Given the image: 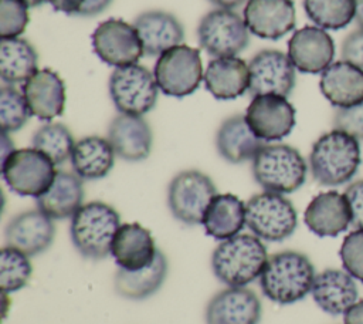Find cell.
<instances>
[{
    "label": "cell",
    "instance_id": "cell-11",
    "mask_svg": "<svg viewBox=\"0 0 363 324\" xmlns=\"http://www.w3.org/2000/svg\"><path fill=\"white\" fill-rule=\"evenodd\" d=\"M250 30L244 18L230 9H214L204 14L197 26L200 47L210 55L230 57L250 44Z\"/></svg>",
    "mask_w": 363,
    "mask_h": 324
},
{
    "label": "cell",
    "instance_id": "cell-20",
    "mask_svg": "<svg viewBox=\"0 0 363 324\" xmlns=\"http://www.w3.org/2000/svg\"><path fill=\"white\" fill-rule=\"evenodd\" d=\"M108 141L116 156L139 162L150 155L153 134L143 117L119 112L108 126Z\"/></svg>",
    "mask_w": 363,
    "mask_h": 324
},
{
    "label": "cell",
    "instance_id": "cell-35",
    "mask_svg": "<svg viewBox=\"0 0 363 324\" xmlns=\"http://www.w3.org/2000/svg\"><path fill=\"white\" fill-rule=\"evenodd\" d=\"M33 266L23 252L4 246L0 252V287L3 294L21 290L30 280Z\"/></svg>",
    "mask_w": 363,
    "mask_h": 324
},
{
    "label": "cell",
    "instance_id": "cell-48",
    "mask_svg": "<svg viewBox=\"0 0 363 324\" xmlns=\"http://www.w3.org/2000/svg\"><path fill=\"white\" fill-rule=\"evenodd\" d=\"M24 1L28 4V7H38L43 3H45L47 0H24Z\"/></svg>",
    "mask_w": 363,
    "mask_h": 324
},
{
    "label": "cell",
    "instance_id": "cell-17",
    "mask_svg": "<svg viewBox=\"0 0 363 324\" xmlns=\"http://www.w3.org/2000/svg\"><path fill=\"white\" fill-rule=\"evenodd\" d=\"M262 304L247 287H227L207 303L206 324H259Z\"/></svg>",
    "mask_w": 363,
    "mask_h": 324
},
{
    "label": "cell",
    "instance_id": "cell-37",
    "mask_svg": "<svg viewBox=\"0 0 363 324\" xmlns=\"http://www.w3.org/2000/svg\"><path fill=\"white\" fill-rule=\"evenodd\" d=\"M28 24V4L24 0H0L1 38L20 37Z\"/></svg>",
    "mask_w": 363,
    "mask_h": 324
},
{
    "label": "cell",
    "instance_id": "cell-31",
    "mask_svg": "<svg viewBox=\"0 0 363 324\" xmlns=\"http://www.w3.org/2000/svg\"><path fill=\"white\" fill-rule=\"evenodd\" d=\"M167 259L162 250H157L153 263L138 271L118 269L113 287L115 291L129 300H145L153 296L164 283L167 276Z\"/></svg>",
    "mask_w": 363,
    "mask_h": 324
},
{
    "label": "cell",
    "instance_id": "cell-43",
    "mask_svg": "<svg viewBox=\"0 0 363 324\" xmlns=\"http://www.w3.org/2000/svg\"><path fill=\"white\" fill-rule=\"evenodd\" d=\"M55 11L65 13L68 16H78L84 0H47Z\"/></svg>",
    "mask_w": 363,
    "mask_h": 324
},
{
    "label": "cell",
    "instance_id": "cell-4",
    "mask_svg": "<svg viewBox=\"0 0 363 324\" xmlns=\"http://www.w3.org/2000/svg\"><path fill=\"white\" fill-rule=\"evenodd\" d=\"M121 226L116 209L105 202L84 203L71 217L69 234L77 252L89 260H102L111 254L112 240Z\"/></svg>",
    "mask_w": 363,
    "mask_h": 324
},
{
    "label": "cell",
    "instance_id": "cell-42",
    "mask_svg": "<svg viewBox=\"0 0 363 324\" xmlns=\"http://www.w3.org/2000/svg\"><path fill=\"white\" fill-rule=\"evenodd\" d=\"M113 0H84L81 11L78 16L81 17H94L104 13Z\"/></svg>",
    "mask_w": 363,
    "mask_h": 324
},
{
    "label": "cell",
    "instance_id": "cell-25",
    "mask_svg": "<svg viewBox=\"0 0 363 324\" xmlns=\"http://www.w3.org/2000/svg\"><path fill=\"white\" fill-rule=\"evenodd\" d=\"M248 64L237 55L216 57L206 67L204 85L216 99H235L248 92Z\"/></svg>",
    "mask_w": 363,
    "mask_h": 324
},
{
    "label": "cell",
    "instance_id": "cell-12",
    "mask_svg": "<svg viewBox=\"0 0 363 324\" xmlns=\"http://www.w3.org/2000/svg\"><path fill=\"white\" fill-rule=\"evenodd\" d=\"M91 43L98 58L115 68L135 64L145 54L135 26L122 18L99 23L91 36Z\"/></svg>",
    "mask_w": 363,
    "mask_h": 324
},
{
    "label": "cell",
    "instance_id": "cell-18",
    "mask_svg": "<svg viewBox=\"0 0 363 324\" xmlns=\"http://www.w3.org/2000/svg\"><path fill=\"white\" fill-rule=\"evenodd\" d=\"M242 16L250 33L264 40H279L296 24L292 0H248Z\"/></svg>",
    "mask_w": 363,
    "mask_h": 324
},
{
    "label": "cell",
    "instance_id": "cell-21",
    "mask_svg": "<svg viewBox=\"0 0 363 324\" xmlns=\"http://www.w3.org/2000/svg\"><path fill=\"white\" fill-rule=\"evenodd\" d=\"M23 94L31 115L41 121H51L64 112L65 84L51 68L37 70L23 84Z\"/></svg>",
    "mask_w": 363,
    "mask_h": 324
},
{
    "label": "cell",
    "instance_id": "cell-15",
    "mask_svg": "<svg viewBox=\"0 0 363 324\" xmlns=\"http://www.w3.org/2000/svg\"><path fill=\"white\" fill-rule=\"evenodd\" d=\"M4 236L6 246L34 257L48 250L52 244L55 225L40 209H31L13 216L6 226Z\"/></svg>",
    "mask_w": 363,
    "mask_h": 324
},
{
    "label": "cell",
    "instance_id": "cell-30",
    "mask_svg": "<svg viewBox=\"0 0 363 324\" xmlns=\"http://www.w3.org/2000/svg\"><path fill=\"white\" fill-rule=\"evenodd\" d=\"M201 225L217 240L237 236L245 226V203L233 193H217L207 206Z\"/></svg>",
    "mask_w": 363,
    "mask_h": 324
},
{
    "label": "cell",
    "instance_id": "cell-26",
    "mask_svg": "<svg viewBox=\"0 0 363 324\" xmlns=\"http://www.w3.org/2000/svg\"><path fill=\"white\" fill-rule=\"evenodd\" d=\"M322 95L336 108L363 102V70L339 60L332 63L319 80Z\"/></svg>",
    "mask_w": 363,
    "mask_h": 324
},
{
    "label": "cell",
    "instance_id": "cell-8",
    "mask_svg": "<svg viewBox=\"0 0 363 324\" xmlns=\"http://www.w3.org/2000/svg\"><path fill=\"white\" fill-rule=\"evenodd\" d=\"M109 97L121 114L145 115L157 102L159 87L153 72L138 63L116 67L108 81Z\"/></svg>",
    "mask_w": 363,
    "mask_h": 324
},
{
    "label": "cell",
    "instance_id": "cell-7",
    "mask_svg": "<svg viewBox=\"0 0 363 324\" xmlns=\"http://www.w3.org/2000/svg\"><path fill=\"white\" fill-rule=\"evenodd\" d=\"M57 175L55 163L35 148H21L1 159V176L11 192L20 196H41Z\"/></svg>",
    "mask_w": 363,
    "mask_h": 324
},
{
    "label": "cell",
    "instance_id": "cell-44",
    "mask_svg": "<svg viewBox=\"0 0 363 324\" xmlns=\"http://www.w3.org/2000/svg\"><path fill=\"white\" fill-rule=\"evenodd\" d=\"M345 324H363V300L356 301L343 314Z\"/></svg>",
    "mask_w": 363,
    "mask_h": 324
},
{
    "label": "cell",
    "instance_id": "cell-45",
    "mask_svg": "<svg viewBox=\"0 0 363 324\" xmlns=\"http://www.w3.org/2000/svg\"><path fill=\"white\" fill-rule=\"evenodd\" d=\"M211 4L220 7V9H235V7H240L241 4L247 3L248 0H208Z\"/></svg>",
    "mask_w": 363,
    "mask_h": 324
},
{
    "label": "cell",
    "instance_id": "cell-38",
    "mask_svg": "<svg viewBox=\"0 0 363 324\" xmlns=\"http://www.w3.org/2000/svg\"><path fill=\"white\" fill-rule=\"evenodd\" d=\"M339 256L345 270L363 283V229H353L343 239Z\"/></svg>",
    "mask_w": 363,
    "mask_h": 324
},
{
    "label": "cell",
    "instance_id": "cell-10",
    "mask_svg": "<svg viewBox=\"0 0 363 324\" xmlns=\"http://www.w3.org/2000/svg\"><path fill=\"white\" fill-rule=\"evenodd\" d=\"M217 188L211 178L197 169H186L173 176L167 186V206L179 222L201 225L203 216Z\"/></svg>",
    "mask_w": 363,
    "mask_h": 324
},
{
    "label": "cell",
    "instance_id": "cell-6",
    "mask_svg": "<svg viewBox=\"0 0 363 324\" xmlns=\"http://www.w3.org/2000/svg\"><path fill=\"white\" fill-rule=\"evenodd\" d=\"M245 225L261 240L282 242L295 232L298 215L282 193L264 190L245 203Z\"/></svg>",
    "mask_w": 363,
    "mask_h": 324
},
{
    "label": "cell",
    "instance_id": "cell-5",
    "mask_svg": "<svg viewBox=\"0 0 363 324\" xmlns=\"http://www.w3.org/2000/svg\"><path fill=\"white\" fill-rule=\"evenodd\" d=\"M255 182L267 192L292 193L306 180L308 163L288 144H265L251 161Z\"/></svg>",
    "mask_w": 363,
    "mask_h": 324
},
{
    "label": "cell",
    "instance_id": "cell-19",
    "mask_svg": "<svg viewBox=\"0 0 363 324\" xmlns=\"http://www.w3.org/2000/svg\"><path fill=\"white\" fill-rule=\"evenodd\" d=\"M303 222L319 237H335L345 232L352 222V212L345 193L326 190L308 203Z\"/></svg>",
    "mask_w": 363,
    "mask_h": 324
},
{
    "label": "cell",
    "instance_id": "cell-40",
    "mask_svg": "<svg viewBox=\"0 0 363 324\" xmlns=\"http://www.w3.org/2000/svg\"><path fill=\"white\" fill-rule=\"evenodd\" d=\"M342 60L363 70V28L357 27L350 31L342 41L340 47Z\"/></svg>",
    "mask_w": 363,
    "mask_h": 324
},
{
    "label": "cell",
    "instance_id": "cell-34",
    "mask_svg": "<svg viewBox=\"0 0 363 324\" xmlns=\"http://www.w3.org/2000/svg\"><path fill=\"white\" fill-rule=\"evenodd\" d=\"M33 148L45 153L55 165L71 159L75 141L69 128L61 122H47L33 135Z\"/></svg>",
    "mask_w": 363,
    "mask_h": 324
},
{
    "label": "cell",
    "instance_id": "cell-23",
    "mask_svg": "<svg viewBox=\"0 0 363 324\" xmlns=\"http://www.w3.org/2000/svg\"><path fill=\"white\" fill-rule=\"evenodd\" d=\"M157 247L150 232L140 223L121 225L111 246V256L119 269L138 271L150 266Z\"/></svg>",
    "mask_w": 363,
    "mask_h": 324
},
{
    "label": "cell",
    "instance_id": "cell-16",
    "mask_svg": "<svg viewBox=\"0 0 363 324\" xmlns=\"http://www.w3.org/2000/svg\"><path fill=\"white\" fill-rule=\"evenodd\" d=\"M288 57L298 71L322 74L335 57L333 38L326 30L318 26H305L291 36L288 41Z\"/></svg>",
    "mask_w": 363,
    "mask_h": 324
},
{
    "label": "cell",
    "instance_id": "cell-33",
    "mask_svg": "<svg viewBox=\"0 0 363 324\" xmlns=\"http://www.w3.org/2000/svg\"><path fill=\"white\" fill-rule=\"evenodd\" d=\"M308 18L323 30H340L356 14V0H303Z\"/></svg>",
    "mask_w": 363,
    "mask_h": 324
},
{
    "label": "cell",
    "instance_id": "cell-9",
    "mask_svg": "<svg viewBox=\"0 0 363 324\" xmlns=\"http://www.w3.org/2000/svg\"><path fill=\"white\" fill-rule=\"evenodd\" d=\"M153 75L159 90L169 97L193 94L204 80L200 50L186 44L166 50L157 57Z\"/></svg>",
    "mask_w": 363,
    "mask_h": 324
},
{
    "label": "cell",
    "instance_id": "cell-27",
    "mask_svg": "<svg viewBox=\"0 0 363 324\" xmlns=\"http://www.w3.org/2000/svg\"><path fill=\"white\" fill-rule=\"evenodd\" d=\"M264 145L265 142L252 132L242 114L224 119L216 134L217 152L230 163L252 161Z\"/></svg>",
    "mask_w": 363,
    "mask_h": 324
},
{
    "label": "cell",
    "instance_id": "cell-1",
    "mask_svg": "<svg viewBox=\"0 0 363 324\" xmlns=\"http://www.w3.org/2000/svg\"><path fill=\"white\" fill-rule=\"evenodd\" d=\"M315 277V267L306 254L284 250L268 257L259 287L268 300L282 306L294 304L311 293Z\"/></svg>",
    "mask_w": 363,
    "mask_h": 324
},
{
    "label": "cell",
    "instance_id": "cell-13",
    "mask_svg": "<svg viewBox=\"0 0 363 324\" xmlns=\"http://www.w3.org/2000/svg\"><path fill=\"white\" fill-rule=\"evenodd\" d=\"M251 97L275 94L289 97L296 84V68L288 54L279 50H261L248 64Z\"/></svg>",
    "mask_w": 363,
    "mask_h": 324
},
{
    "label": "cell",
    "instance_id": "cell-47",
    "mask_svg": "<svg viewBox=\"0 0 363 324\" xmlns=\"http://www.w3.org/2000/svg\"><path fill=\"white\" fill-rule=\"evenodd\" d=\"M354 20L359 27L363 28V0H356V14Z\"/></svg>",
    "mask_w": 363,
    "mask_h": 324
},
{
    "label": "cell",
    "instance_id": "cell-14",
    "mask_svg": "<svg viewBox=\"0 0 363 324\" xmlns=\"http://www.w3.org/2000/svg\"><path fill=\"white\" fill-rule=\"evenodd\" d=\"M245 119L252 132L264 142L281 141L296 124V111L286 97L265 94L252 97Z\"/></svg>",
    "mask_w": 363,
    "mask_h": 324
},
{
    "label": "cell",
    "instance_id": "cell-29",
    "mask_svg": "<svg viewBox=\"0 0 363 324\" xmlns=\"http://www.w3.org/2000/svg\"><path fill=\"white\" fill-rule=\"evenodd\" d=\"M115 151L108 141L98 135H88L75 142L71 165L74 172L85 180L105 178L115 165Z\"/></svg>",
    "mask_w": 363,
    "mask_h": 324
},
{
    "label": "cell",
    "instance_id": "cell-28",
    "mask_svg": "<svg viewBox=\"0 0 363 324\" xmlns=\"http://www.w3.org/2000/svg\"><path fill=\"white\" fill-rule=\"evenodd\" d=\"M84 179L75 172L57 171L51 186L38 198H35L37 209L51 219L72 217L84 205Z\"/></svg>",
    "mask_w": 363,
    "mask_h": 324
},
{
    "label": "cell",
    "instance_id": "cell-32",
    "mask_svg": "<svg viewBox=\"0 0 363 324\" xmlns=\"http://www.w3.org/2000/svg\"><path fill=\"white\" fill-rule=\"evenodd\" d=\"M38 53L34 45L21 37L1 38L0 77L7 85L26 82L38 68Z\"/></svg>",
    "mask_w": 363,
    "mask_h": 324
},
{
    "label": "cell",
    "instance_id": "cell-24",
    "mask_svg": "<svg viewBox=\"0 0 363 324\" xmlns=\"http://www.w3.org/2000/svg\"><path fill=\"white\" fill-rule=\"evenodd\" d=\"M312 297L328 314H345L359 297L354 277L342 269H325L318 273L312 286Z\"/></svg>",
    "mask_w": 363,
    "mask_h": 324
},
{
    "label": "cell",
    "instance_id": "cell-36",
    "mask_svg": "<svg viewBox=\"0 0 363 324\" xmlns=\"http://www.w3.org/2000/svg\"><path fill=\"white\" fill-rule=\"evenodd\" d=\"M30 117L31 112L23 91L14 85L4 84L0 88V124L3 132H17L28 122Z\"/></svg>",
    "mask_w": 363,
    "mask_h": 324
},
{
    "label": "cell",
    "instance_id": "cell-22",
    "mask_svg": "<svg viewBox=\"0 0 363 324\" xmlns=\"http://www.w3.org/2000/svg\"><path fill=\"white\" fill-rule=\"evenodd\" d=\"M133 26L140 37L143 53L149 57H159L184 40L182 21L164 10H146L138 14Z\"/></svg>",
    "mask_w": 363,
    "mask_h": 324
},
{
    "label": "cell",
    "instance_id": "cell-2",
    "mask_svg": "<svg viewBox=\"0 0 363 324\" xmlns=\"http://www.w3.org/2000/svg\"><path fill=\"white\" fill-rule=\"evenodd\" d=\"M360 162L359 141L333 128L313 142L308 166L319 185L340 186L353 179Z\"/></svg>",
    "mask_w": 363,
    "mask_h": 324
},
{
    "label": "cell",
    "instance_id": "cell-46",
    "mask_svg": "<svg viewBox=\"0 0 363 324\" xmlns=\"http://www.w3.org/2000/svg\"><path fill=\"white\" fill-rule=\"evenodd\" d=\"M13 151H14L13 141L9 138V134L3 132V135H1V159H4Z\"/></svg>",
    "mask_w": 363,
    "mask_h": 324
},
{
    "label": "cell",
    "instance_id": "cell-41",
    "mask_svg": "<svg viewBox=\"0 0 363 324\" xmlns=\"http://www.w3.org/2000/svg\"><path fill=\"white\" fill-rule=\"evenodd\" d=\"M345 196L352 212L350 226L353 229H363V179L352 182L346 188Z\"/></svg>",
    "mask_w": 363,
    "mask_h": 324
},
{
    "label": "cell",
    "instance_id": "cell-39",
    "mask_svg": "<svg viewBox=\"0 0 363 324\" xmlns=\"http://www.w3.org/2000/svg\"><path fill=\"white\" fill-rule=\"evenodd\" d=\"M333 128L352 135L357 141H363V102L337 108L333 115Z\"/></svg>",
    "mask_w": 363,
    "mask_h": 324
},
{
    "label": "cell",
    "instance_id": "cell-3",
    "mask_svg": "<svg viewBox=\"0 0 363 324\" xmlns=\"http://www.w3.org/2000/svg\"><path fill=\"white\" fill-rule=\"evenodd\" d=\"M267 260V247L259 237L237 234L213 250L211 270L228 287H245L261 276Z\"/></svg>",
    "mask_w": 363,
    "mask_h": 324
}]
</instances>
